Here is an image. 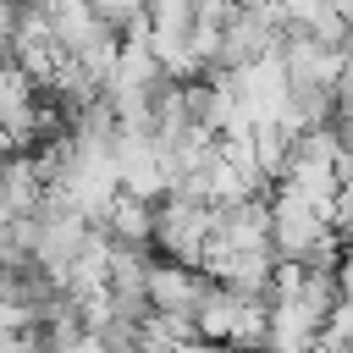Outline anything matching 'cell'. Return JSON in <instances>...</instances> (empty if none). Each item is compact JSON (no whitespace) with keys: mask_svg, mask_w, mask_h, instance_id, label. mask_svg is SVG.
Masks as SVG:
<instances>
[{"mask_svg":"<svg viewBox=\"0 0 353 353\" xmlns=\"http://www.w3.org/2000/svg\"><path fill=\"white\" fill-rule=\"evenodd\" d=\"M204 287H210V281H204L199 270H188V265H171V259H149V276H143V303H149V314L188 320Z\"/></svg>","mask_w":353,"mask_h":353,"instance_id":"4","label":"cell"},{"mask_svg":"<svg viewBox=\"0 0 353 353\" xmlns=\"http://www.w3.org/2000/svg\"><path fill=\"white\" fill-rule=\"evenodd\" d=\"M11 28H17V0H0V50L11 44Z\"/></svg>","mask_w":353,"mask_h":353,"instance_id":"8","label":"cell"},{"mask_svg":"<svg viewBox=\"0 0 353 353\" xmlns=\"http://www.w3.org/2000/svg\"><path fill=\"white\" fill-rule=\"evenodd\" d=\"M204 237H210V210H204V204H182V199H160V204H154V215H149V243L160 248V259L199 270Z\"/></svg>","mask_w":353,"mask_h":353,"instance_id":"2","label":"cell"},{"mask_svg":"<svg viewBox=\"0 0 353 353\" xmlns=\"http://www.w3.org/2000/svg\"><path fill=\"white\" fill-rule=\"evenodd\" d=\"M265 325H270V298L265 292H237V309H232V331L221 347H237V353H265Z\"/></svg>","mask_w":353,"mask_h":353,"instance_id":"6","label":"cell"},{"mask_svg":"<svg viewBox=\"0 0 353 353\" xmlns=\"http://www.w3.org/2000/svg\"><path fill=\"white\" fill-rule=\"evenodd\" d=\"M88 11H94V17H99V22H105L116 39H121V33H127V28L143 17V0H88Z\"/></svg>","mask_w":353,"mask_h":353,"instance_id":"7","label":"cell"},{"mask_svg":"<svg viewBox=\"0 0 353 353\" xmlns=\"http://www.w3.org/2000/svg\"><path fill=\"white\" fill-rule=\"evenodd\" d=\"M265 215H270V254L276 259H303L331 232L325 210L309 204V199H298V193H287V188H270L265 193Z\"/></svg>","mask_w":353,"mask_h":353,"instance_id":"1","label":"cell"},{"mask_svg":"<svg viewBox=\"0 0 353 353\" xmlns=\"http://www.w3.org/2000/svg\"><path fill=\"white\" fill-rule=\"evenodd\" d=\"M171 353H215V347H210V342H199V336H188V342H176Z\"/></svg>","mask_w":353,"mask_h":353,"instance_id":"9","label":"cell"},{"mask_svg":"<svg viewBox=\"0 0 353 353\" xmlns=\"http://www.w3.org/2000/svg\"><path fill=\"white\" fill-rule=\"evenodd\" d=\"M226 83H232V105H237L243 127H276V116L287 105V66L276 55H265L243 72H226Z\"/></svg>","mask_w":353,"mask_h":353,"instance_id":"3","label":"cell"},{"mask_svg":"<svg viewBox=\"0 0 353 353\" xmlns=\"http://www.w3.org/2000/svg\"><path fill=\"white\" fill-rule=\"evenodd\" d=\"M44 6V22H50V39H55V50L61 55H77L83 44H94L99 33H110L94 11H88V0H39Z\"/></svg>","mask_w":353,"mask_h":353,"instance_id":"5","label":"cell"}]
</instances>
